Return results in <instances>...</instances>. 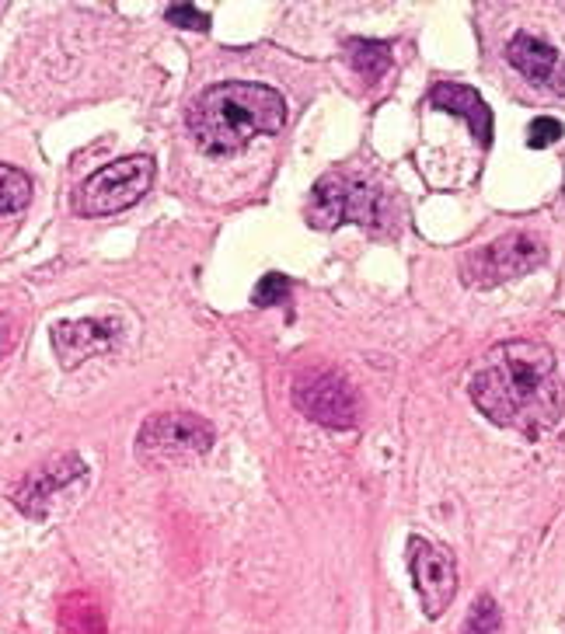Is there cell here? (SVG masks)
<instances>
[{
    "label": "cell",
    "mask_w": 565,
    "mask_h": 634,
    "mask_svg": "<svg viewBox=\"0 0 565 634\" xmlns=\"http://www.w3.org/2000/svg\"><path fill=\"white\" fill-rule=\"evenodd\" d=\"M164 18L178 28H189V32H206V28H210V14L196 11L192 4H171L168 11H164Z\"/></svg>",
    "instance_id": "19"
},
{
    "label": "cell",
    "mask_w": 565,
    "mask_h": 634,
    "mask_svg": "<svg viewBox=\"0 0 565 634\" xmlns=\"http://www.w3.org/2000/svg\"><path fill=\"white\" fill-rule=\"evenodd\" d=\"M506 60H510L520 74L531 77V81H538V84L552 81L555 70H559V53H555L548 42L534 39V35H527V32L513 35V42L506 46Z\"/></svg>",
    "instance_id": "12"
},
{
    "label": "cell",
    "mask_w": 565,
    "mask_h": 634,
    "mask_svg": "<svg viewBox=\"0 0 565 634\" xmlns=\"http://www.w3.org/2000/svg\"><path fill=\"white\" fill-rule=\"evenodd\" d=\"M84 474H88L84 460L77 457V453H63V457L46 460V464L35 467L32 474H25V478L14 485L11 502L25 516H35V520H42V516L49 513V502H53L67 485L81 481Z\"/></svg>",
    "instance_id": "9"
},
{
    "label": "cell",
    "mask_w": 565,
    "mask_h": 634,
    "mask_svg": "<svg viewBox=\"0 0 565 634\" xmlns=\"http://www.w3.org/2000/svg\"><path fill=\"white\" fill-rule=\"evenodd\" d=\"M18 345V321H14L7 311H0V359Z\"/></svg>",
    "instance_id": "20"
},
{
    "label": "cell",
    "mask_w": 565,
    "mask_h": 634,
    "mask_svg": "<svg viewBox=\"0 0 565 634\" xmlns=\"http://www.w3.org/2000/svg\"><path fill=\"white\" fill-rule=\"evenodd\" d=\"M32 203V178L21 168L0 164V213H21Z\"/></svg>",
    "instance_id": "15"
},
{
    "label": "cell",
    "mask_w": 565,
    "mask_h": 634,
    "mask_svg": "<svg viewBox=\"0 0 565 634\" xmlns=\"http://www.w3.org/2000/svg\"><path fill=\"white\" fill-rule=\"evenodd\" d=\"M213 446V425L192 412H157L140 425L137 457L154 467L192 464Z\"/></svg>",
    "instance_id": "4"
},
{
    "label": "cell",
    "mask_w": 565,
    "mask_h": 634,
    "mask_svg": "<svg viewBox=\"0 0 565 634\" xmlns=\"http://www.w3.org/2000/svg\"><path fill=\"white\" fill-rule=\"evenodd\" d=\"M123 338V324L116 317H84V321H60L53 328V349L63 370H77L88 359L116 349Z\"/></svg>",
    "instance_id": "10"
},
{
    "label": "cell",
    "mask_w": 565,
    "mask_h": 634,
    "mask_svg": "<svg viewBox=\"0 0 565 634\" xmlns=\"http://www.w3.org/2000/svg\"><path fill=\"white\" fill-rule=\"evenodd\" d=\"M286 297H290V279H286L283 272H266V276L259 279V286H255L252 304L255 307H276V304H283Z\"/></svg>",
    "instance_id": "17"
},
{
    "label": "cell",
    "mask_w": 565,
    "mask_h": 634,
    "mask_svg": "<svg viewBox=\"0 0 565 634\" xmlns=\"http://www.w3.org/2000/svg\"><path fill=\"white\" fill-rule=\"evenodd\" d=\"M429 102L443 108V112H454L461 115V119H468L471 133H475V140L482 143V147L492 140V112L475 88H464V84H436V88L429 91Z\"/></svg>",
    "instance_id": "11"
},
{
    "label": "cell",
    "mask_w": 565,
    "mask_h": 634,
    "mask_svg": "<svg viewBox=\"0 0 565 634\" xmlns=\"http://www.w3.org/2000/svg\"><path fill=\"white\" fill-rule=\"evenodd\" d=\"M154 185V161L147 154H130L116 164H105L74 189L77 216H112L137 206Z\"/></svg>",
    "instance_id": "3"
},
{
    "label": "cell",
    "mask_w": 565,
    "mask_h": 634,
    "mask_svg": "<svg viewBox=\"0 0 565 634\" xmlns=\"http://www.w3.org/2000/svg\"><path fill=\"white\" fill-rule=\"evenodd\" d=\"M545 262V244L531 234H506L485 244L482 251L464 258V283L468 286H496L503 279H517L534 272Z\"/></svg>",
    "instance_id": "6"
},
{
    "label": "cell",
    "mask_w": 565,
    "mask_h": 634,
    "mask_svg": "<svg viewBox=\"0 0 565 634\" xmlns=\"http://www.w3.org/2000/svg\"><path fill=\"white\" fill-rule=\"evenodd\" d=\"M346 56L353 63V70L367 81H377V77L388 74L391 67V46L388 42H374V39H353L346 46Z\"/></svg>",
    "instance_id": "14"
},
{
    "label": "cell",
    "mask_w": 565,
    "mask_h": 634,
    "mask_svg": "<svg viewBox=\"0 0 565 634\" xmlns=\"http://www.w3.org/2000/svg\"><path fill=\"white\" fill-rule=\"evenodd\" d=\"M384 216V196L381 189L367 182L332 171L314 185L307 199V223L318 230H335L342 223H377Z\"/></svg>",
    "instance_id": "5"
},
{
    "label": "cell",
    "mask_w": 565,
    "mask_h": 634,
    "mask_svg": "<svg viewBox=\"0 0 565 634\" xmlns=\"http://www.w3.org/2000/svg\"><path fill=\"white\" fill-rule=\"evenodd\" d=\"M562 133L565 129H562L559 119H552V115H538V119L531 122V129H527V147L545 150V147H552V143H559Z\"/></svg>",
    "instance_id": "18"
},
{
    "label": "cell",
    "mask_w": 565,
    "mask_h": 634,
    "mask_svg": "<svg viewBox=\"0 0 565 634\" xmlns=\"http://www.w3.org/2000/svg\"><path fill=\"white\" fill-rule=\"evenodd\" d=\"M409 572H412V582H416L423 614L433 617V621L443 617V610L450 607V600H454V593H457L454 554L426 537H412L409 540Z\"/></svg>",
    "instance_id": "8"
},
{
    "label": "cell",
    "mask_w": 565,
    "mask_h": 634,
    "mask_svg": "<svg viewBox=\"0 0 565 634\" xmlns=\"http://www.w3.org/2000/svg\"><path fill=\"white\" fill-rule=\"evenodd\" d=\"M286 126V102L269 84H213L189 108V133L210 157L238 154L255 136H273Z\"/></svg>",
    "instance_id": "2"
},
{
    "label": "cell",
    "mask_w": 565,
    "mask_h": 634,
    "mask_svg": "<svg viewBox=\"0 0 565 634\" xmlns=\"http://www.w3.org/2000/svg\"><path fill=\"white\" fill-rule=\"evenodd\" d=\"M471 401L489 422L538 436L565 412V384L545 342L513 338L485 352L471 373Z\"/></svg>",
    "instance_id": "1"
},
{
    "label": "cell",
    "mask_w": 565,
    "mask_h": 634,
    "mask_svg": "<svg viewBox=\"0 0 565 634\" xmlns=\"http://www.w3.org/2000/svg\"><path fill=\"white\" fill-rule=\"evenodd\" d=\"M293 405L311 422L328 429H353L360 415V401L346 377L335 370H311L293 384Z\"/></svg>",
    "instance_id": "7"
},
{
    "label": "cell",
    "mask_w": 565,
    "mask_h": 634,
    "mask_svg": "<svg viewBox=\"0 0 565 634\" xmlns=\"http://www.w3.org/2000/svg\"><path fill=\"white\" fill-rule=\"evenodd\" d=\"M56 617H60V634H109L102 603L84 589L63 596Z\"/></svg>",
    "instance_id": "13"
},
{
    "label": "cell",
    "mask_w": 565,
    "mask_h": 634,
    "mask_svg": "<svg viewBox=\"0 0 565 634\" xmlns=\"http://www.w3.org/2000/svg\"><path fill=\"white\" fill-rule=\"evenodd\" d=\"M499 628H503V614H499L496 600H492V596H478V600L471 603L461 634H499Z\"/></svg>",
    "instance_id": "16"
}]
</instances>
